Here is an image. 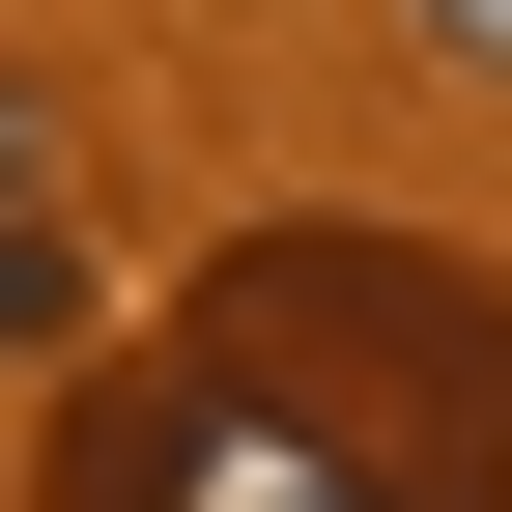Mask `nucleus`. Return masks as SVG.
Returning <instances> with one entry per match:
<instances>
[{
  "label": "nucleus",
  "mask_w": 512,
  "mask_h": 512,
  "mask_svg": "<svg viewBox=\"0 0 512 512\" xmlns=\"http://www.w3.org/2000/svg\"><path fill=\"white\" fill-rule=\"evenodd\" d=\"M57 512H512V285L427 228H256L143 370H86Z\"/></svg>",
  "instance_id": "obj_1"
},
{
  "label": "nucleus",
  "mask_w": 512,
  "mask_h": 512,
  "mask_svg": "<svg viewBox=\"0 0 512 512\" xmlns=\"http://www.w3.org/2000/svg\"><path fill=\"white\" fill-rule=\"evenodd\" d=\"M0 342H86V256L57 228H0Z\"/></svg>",
  "instance_id": "obj_2"
},
{
  "label": "nucleus",
  "mask_w": 512,
  "mask_h": 512,
  "mask_svg": "<svg viewBox=\"0 0 512 512\" xmlns=\"http://www.w3.org/2000/svg\"><path fill=\"white\" fill-rule=\"evenodd\" d=\"M0 228H57V86H0Z\"/></svg>",
  "instance_id": "obj_3"
},
{
  "label": "nucleus",
  "mask_w": 512,
  "mask_h": 512,
  "mask_svg": "<svg viewBox=\"0 0 512 512\" xmlns=\"http://www.w3.org/2000/svg\"><path fill=\"white\" fill-rule=\"evenodd\" d=\"M399 29H427V57H456V86H512V0H399Z\"/></svg>",
  "instance_id": "obj_4"
}]
</instances>
